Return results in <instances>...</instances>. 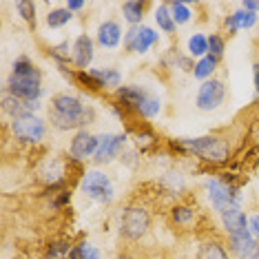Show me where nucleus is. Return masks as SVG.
I'll list each match as a JSON object with an SVG mask.
<instances>
[{
  "label": "nucleus",
  "instance_id": "obj_1",
  "mask_svg": "<svg viewBox=\"0 0 259 259\" xmlns=\"http://www.w3.org/2000/svg\"><path fill=\"white\" fill-rule=\"evenodd\" d=\"M51 124L60 131H69V128H80L84 124H89V120L93 117V111L87 109L75 96L69 93H58L51 100V109H49Z\"/></svg>",
  "mask_w": 259,
  "mask_h": 259
},
{
  "label": "nucleus",
  "instance_id": "obj_2",
  "mask_svg": "<svg viewBox=\"0 0 259 259\" xmlns=\"http://www.w3.org/2000/svg\"><path fill=\"white\" fill-rule=\"evenodd\" d=\"M9 96H16L25 102H38L42 93V75L29 58H18L9 75Z\"/></svg>",
  "mask_w": 259,
  "mask_h": 259
},
{
  "label": "nucleus",
  "instance_id": "obj_3",
  "mask_svg": "<svg viewBox=\"0 0 259 259\" xmlns=\"http://www.w3.org/2000/svg\"><path fill=\"white\" fill-rule=\"evenodd\" d=\"M117 98H120L122 104H126L128 109H133L142 117H155L160 113V100L151 96L149 91L140 89V87H120Z\"/></svg>",
  "mask_w": 259,
  "mask_h": 259
},
{
  "label": "nucleus",
  "instance_id": "obj_4",
  "mask_svg": "<svg viewBox=\"0 0 259 259\" xmlns=\"http://www.w3.org/2000/svg\"><path fill=\"white\" fill-rule=\"evenodd\" d=\"M180 144L206 162L217 164L228 157V144L220 138H213V135H204V138H195V140H180Z\"/></svg>",
  "mask_w": 259,
  "mask_h": 259
},
{
  "label": "nucleus",
  "instance_id": "obj_5",
  "mask_svg": "<svg viewBox=\"0 0 259 259\" xmlns=\"http://www.w3.org/2000/svg\"><path fill=\"white\" fill-rule=\"evenodd\" d=\"M151 226V215L149 210L142 206H128L122 213V222H120V235L126 241H140L149 233Z\"/></svg>",
  "mask_w": 259,
  "mask_h": 259
},
{
  "label": "nucleus",
  "instance_id": "obj_6",
  "mask_svg": "<svg viewBox=\"0 0 259 259\" xmlns=\"http://www.w3.org/2000/svg\"><path fill=\"white\" fill-rule=\"evenodd\" d=\"M206 191H208V199L213 204L215 210H224L228 208H239V191L231 184L222 180H208L206 182Z\"/></svg>",
  "mask_w": 259,
  "mask_h": 259
},
{
  "label": "nucleus",
  "instance_id": "obj_7",
  "mask_svg": "<svg viewBox=\"0 0 259 259\" xmlns=\"http://www.w3.org/2000/svg\"><path fill=\"white\" fill-rule=\"evenodd\" d=\"M11 131H14V135L20 140V142L38 144L40 140L45 138V122L33 113H22L18 117H14Z\"/></svg>",
  "mask_w": 259,
  "mask_h": 259
},
{
  "label": "nucleus",
  "instance_id": "obj_8",
  "mask_svg": "<svg viewBox=\"0 0 259 259\" xmlns=\"http://www.w3.org/2000/svg\"><path fill=\"white\" fill-rule=\"evenodd\" d=\"M82 188L91 199H96L100 204H109L113 199V184L104 173L100 170H89L82 178Z\"/></svg>",
  "mask_w": 259,
  "mask_h": 259
},
{
  "label": "nucleus",
  "instance_id": "obj_9",
  "mask_svg": "<svg viewBox=\"0 0 259 259\" xmlns=\"http://www.w3.org/2000/svg\"><path fill=\"white\" fill-rule=\"evenodd\" d=\"M224 96H226V87L222 80H206L197 91V109L213 111L224 102Z\"/></svg>",
  "mask_w": 259,
  "mask_h": 259
},
{
  "label": "nucleus",
  "instance_id": "obj_10",
  "mask_svg": "<svg viewBox=\"0 0 259 259\" xmlns=\"http://www.w3.org/2000/svg\"><path fill=\"white\" fill-rule=\"evenodd\" d=\"M157 42V33L149 27H131L124 36V47L126 51H133V54H144L149 51L153 45Z\"/></svg>",
  "mask_w": 259,
  "mask_h": 259
},
{
  "label": "nucleus",
  "instance_id": "obj_11",
  "mask_svg": "<svg viewBox=\"0 0 259 259\" xmlns=\"http://www.w3.org/2000/svg\"><path fill=\"white\" fill-rule=\"evenodd\" d=\"M257 246V239L255 235L248 231H241V233H235V235H228V252L235 257V259H250L252 250Z\"/></svg>",
  "mask_w": 259,
  "mask_h": 259
},
{
  "label": "nucleus",
  "instance_id": "obj_12",
  "mask_svg": "<svg viewBox=\"0 0 259 259\" xmlns=\"http://www.w3.org/2000/svg\"><path fill=\"white\" fill-rule=\"evenodd\" d=\"M124 142H126L124 135H113V133L102 135L100 144H98V151H96V164H107L111 160H115V157L120 155Z\"/></svg>",
  "mask_w": 259,
  "mask_h": 259
},
{
  "label": "nucleus",
  "instance_id": "obj_13",
  "mask_svg": "<svg viewBox=\"0 0 259 259\" xmlns=\"http://www.w3.org/2000/svg\"><path fill=\"white\" fill-rule=\"evenodd\" d=\"M98 144H100V138L91 135L89 131H80L71 140V157L73 160H87V157L96 155Z\"/></svg>",
  "mask_w": 259,
  "mask_h": 259
},
{
  "label": "nucleus",
  "instance_id": "obj_14",
  "mask_svg": "<svg viewBox=\"0 0 259 259\" xmlns=\"http://www.w3.org/2000/svg\"><path fill=\"white\" fill-rule=\"evenodd\" d=\"M93 60V40L89 36H78V40L73 42V64L84 71Z\"/></svg>",
  "mask_w": 259,
  "mask_h": 259
},
{
  "label": "nucleus",
  "instance_id": "obj_15",
  "mask_svg": "<svg viewBox=\"0 0 259 259\" xmlns=\"http://www.w3.org/2000/svg\"><path fill=\"white\" fill-rule=\"evenodd\" d=\"M120 40H122V29L117 22L113 20H107V22H102L98 29V42L104 47V49H115L117 45H120Z\"/></svg>",
  "mask_w": 259,
  "mask_h": 259
},
{
  "label": "nucleus",
  "instance_id": "obj_16",
  "mask_svg": "<svg viewBox=\"0 0 259 259\" xmlns=\"http://www.w3.org/2000/svg\"><path fill=\"white\" fill-rule=\"evenodd\" d=\"M195 259H231V257H228V250H226V246L222 244V239L208 237L199 244Z\"/></svg>",
  "mask_w": 259,
  "mask_h": 259
},
{
  "label": "nucleus",
  "instance_id": "obj_17",
  "mask_svg": "<svg viewBox=\"0 0 259 259\" xmlns=\"http://www.w3.org/2000/svg\"><path fill=\"white\" fill-rule=\"evenodd\" d=\"M222 222H224V228H226L228 235L248 231V220H246V215L241 213L239 208H228V210H224V213H222Z\"/></svg>",
  "mask_w": 259,
  "mask_h": 259
},
{
  "label": "nucleus",
  "instance_id": "obj_18",
  "mask_svg": "<svg viewBox=\"0 0 259 259\" xmlns=\"http://www.w3.org/2000/svg\"><path fill=\"white\" fill-rule=\"evenodd\" d=\"M255 22H257V14L246 11V9H239V11H235V14L228 16L224 25H226L228 33H235L237 29H250Z\"/></svg>",
  "mask_w": 259,
  "mask_h": 259
},
{
  "label": "nucleus",
  "instance_id": "obj_19",
  "mask_svg": "<svg viewBox=\"0 0 259 259\" xmlns=\"http://www.w3.org/2000/svg\"><path fill=\"white\" fill-rule=\"evenodd\" d=\"M91 78L96 80L98 89H120V73L115 69H96L91 71Z\"/></svg>",
  "mask_w": 259,
  "mask_h": 259
},
{
  "label": "nucleus",
  "instance_id": "obj_20",
  "mask_svg": "<svg viewBox=\"0 0 259 259\" xmlns=\"http://www.w3.org/2000/svg\"><path fill=\"white\" fill-rule=\"evenodd\" d=\"M217 64H220V58H215V56H204V58H199L197 64L193 67V75H195L197 80H208L210 75H213V71L217 69Z\"/></svg>",
  "mask_w": 259,
  "mask_h": 259
},
{
  "label": "nucleus",
  "instance_id": "obj_21",
  "mask_svg": "<svg viewBox=\"0 0 259 259\" xmlns=\"http://www.w3.org/2000/svg\"><path fill=\"white\" fill-rule=\"evenodd\" d=\"M170 220H173L175 226H188L193 220H195V208L193 206H184L178 204L170 208Z\"/></svg>",
  "mask_w": 259,
  "mask_h": 259
},
{
  "label": "nucleus",
  "instance_id": "obj_22",
  "mask_svg": "<svg viewBox=\"0 0 259 259\" xmlns=\"http://www.w3.org/2000/svg\"><path fill=\"white\" fill-rule=\"evenodd\" d=\"M144 9H146V3H140V0H131V3H124V5H122L124 18L131 22V27H138V25H140Z\"/></svg>",
  "mask_w": 259,
  "mask_h": 259
},
{
  "label": "nucleus",
  "instance_id": "obj_23",
  "mask_svg": "<svg viewBox=\"0 0 259 259\" xmlns=\"http://www.w3.org/2000/svg\"><path fill=\"white\" fill-rule=\"evenodd\" d=\"M155 20H157V27H160L162 31H166V33H173L175 27H178V22H175L173 14H170V7H168V5H160V7H157Z\"/></svg>",
  "mask_w": 259,
  "mask_h": 259
},
{
  "label": "nucleus",
  "instance_id": "obj_24",
  "mask_svg": "<svg viewBox=\"0 0 259 259\" xmlns=\"http://www.w3.org/2000/svg\"><path fill=\"white\" fill-rule=\"evenodd\" d=\"M188 51H191V56L197 58L208 56V38H204L202 33H193L191 40H188Z\"/></svg>",
  "mask_w": 259,
  "mask_h": 259
},
{
  "label": "nucleus",
  "instance_id": "obj_25",
  "mask_svg": "<svg viewBox=\"0 0 259 259\" xmlns=\"http://www.w3.org/2000/svg\"><path fill=\"white\" fill-rule=\"evenodd\" d=\"M69 20H71V11L69 9H54L49 16H47V25H49L51 29L64 27Z\"/></svg>",
  "mask_w": 259,
  "mask_h": 259
},
{
  "label": "nucleus",
  "instance_id": "obj_26",
  "mask_svg": "<svg viewBox=\"0 0 259 259\" xmlns=\"http://www.w3.org/2000/svg\"><path fill=\"white\" fill-rule=\"evenodd\" d=\"M69 259H100V252L93 248L91 244H78L71 248Z\"/></svg>",
  "mask_w": 259,
  "mask_h": 259
},
{
  "label": "nucleus",
  "instance_id": "obj_27",
  "mask_svg": "<svg viewBox=\"0 0 259 259\" xmlns=\"http://www.w3.org/2000/svg\"><path fill=\"white\" fill-rule=\"evenodd\" d=\"M170 14H173V18L178 25H184V22H188V18H191V9H188V5L184 3H170Z\"/></svg>",
  "mask_w": 259,
  "mask_h": 259
},
{
  "label": "nucleus",
  "instance_id": "obj_28",
  "mask_svg": "<svg viewBox=\"0 0 259 259\" xmlns=\"http://www.w3.org/2000/svg\"><path fill=\"white\" fill-rule=\"evenodd\" d=\"M71 248L73 246H69V244H51L47 248V259H69Z\"/></svg>",
  "mask_w": 259,
  "mask_h": 259
},
{
  "label": "nucleus",
  "instance_id": "obj_29",
  "mask_svg": "<svg viewBox=\"0 0 259 259\" xmlns=\"http://www.w3.org/2000/svg\"><path fill=\"white\" fill-rule=\"evenodd\" d=\"M18 11H20V16L27 22H36V5H33V3L20 0V3H18Z\"/></svg>",
  "mask_w": 259,
  "mask_h": 259
},
{
  "label": "nucleus",
  "instance_id": "obj_30",
  "mask_svg": "<svg viewBox=\"0 0 259 259\" xmlns=\"http://www.w3.org/2000/svg\"><path fill=\"white\" fill-rule=\"evenodd\" d=\"M208 51H210V56L222 58V54H224V38L222 36H210L208 38Z\"/></svg>",
  "mask_w": 259,
  "mask_h": 259
},
{
  "label": "nucleus",
  "instance_id": "obj_31",
  "mask_svg": "<svg viewBox=\"0 0 259 259\" xmlns=\"http://www.w3.org/2000/svg\"><path fill=\"white\" fill-rule=\"evenodd\" d=\"M51 56H54L58 62L69 60V42H62V45H58V47H51Z\"/></svg>",
  "mask_w": 259,
  "mask_h": 259
},
{
  "label": "nucleus",
  "instance_id": "obj_32",
  "mask_svg": "<svg viewBox=\"0 0 259 259\" xmlns=\"http://www.w3.org/2000/svg\"><path fill=\"white\" fill-rule=\"evenodd\" d=\"M250 233L255 235L257 244H259V215H252L250 217Z\"/></svg>",
  "mask_w": 259,
  "mask_h": 259
},
{
  "label": "nucleus",
  "instance_id": "obj_33",
  "mask_svg": "<svg viewBox=\"0 0 259 259\" xmlns=\"http://www.w3.org/2000/svg\"><path fill=\"white\" fill-rule=\"evenodd\" d=\"M82 7H84V3H80V0H71V3L67 5V9H69V11H80Z\"/></svg>",
  "mask_w": 259,
  "mask_h": 259
},
{
  "label": "nucleus",
  "instance_id": "obj_34",
  "mask_svg": "<svg viewBox=\"0 0 259 259\" xmlns=\"http://www.w3.org/2000/svg\"><path fill=\"white\" fill-rule=\"evenodd\" d=\"M255 87H257V91H259V64H255Z\"/></svg>",
  "mask_w": 259,
  "mask_h": 259
},
{
  "label": "nucleus",
  "instance_id": "obj_35",
  "mask_svg": "<svg viewBox=\"0 0 259 259\" xmlns=\"http://www.w3.org/2000/svg\"><path fill=\"white\" fill-rule=\"evenodd\" d=\"M250 259H259V244L255 246V250H252V255H250Z\"/></svg>",
  "mask_w": 259,
  "mask_h": 259
}]
</instances>
